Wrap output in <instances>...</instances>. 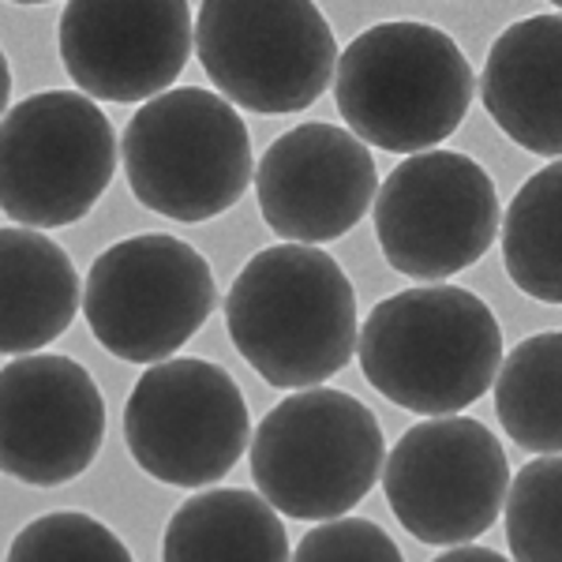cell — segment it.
<instances>
[{
	"label": "cell",
	"instance_id": "ffe728a7",
	"mask_svg": "<svg viewBox=\"0 0 562 562\" xmlns=\"http://www.w3.org/2000/svg\"><path fill=\"white\" fill-rule=\"evenodd\" d=\"M506 540L514 562H562V461L532 458L506 487Z\"/></svg>",
	"mask_w": 562,
	"mask_h": 562
},
{
	"label": "cell",
	"instance_id": "8fae6325",
	"mask_svg": "<svg viewBox=\"0 0 562 562\" xmlns=\"http://www.w3.org/2000/svg\"><path fill=\"white\" fill-rule=\"evenodd\" d=\"M383 487L405 532L431 548H461L498 521L510 487L503 442L473 416L413 424L383 461Z\"/></svg>",
	"mask_w": 562,
	"mask_h": 562
},
{
	"label": "cell",
	"instance_id": "2e32d148",
	"mask_svg": "<svg viewBox=\"0 0 562 562\" xmlns=\"http://www.w3.org/2000/svg\"><path fill=\"white\" fill-rule=\"evenodd\" d=\"M83 301L76 262L45 233L0 229V352L31 357L68 330Z\"/></svg>",
	"mask_w": 562,
	"mask_h": 562
},
{
	"label": "cell",
	"instance_id": "d6986e66",
	"mask_svg": "<svg viewBox=\"0 0 562 562\" xmlns=\"http://www.w3.org/2000/svg\"><path fill=\"white\" fill-rule=\"evenodd\" d=\"M559 211H562V166L551 161L532 173L514 195L503 217V259L506 274L525 296L540 304L562 301V251H559Z\"/></svg>",
	"mask_w": 562,
	"mask_h": 562
},
{
	"label": "cell",
	"instance_id": "7a4b0ae2",
	"mask_svg": "<svg viewBox=\"0 0 562 562\" xmlns=\"http://www.w3.org/2000/svg\"><path fill=\"white\" fill-rule=\"evenodd\" d=\"M503 330L476 293L416 285L379 301L360 326V368L386 402L424 416H454L492 390Z\"/></svg>",
	"mask_w": 562,
	"mask_h": 562
},
{
	"label": "cell",
	"instance_id": "e0dca14e",
	"mask_svg": "<svg viewBox=\"0 0 562 562\" xmlns=\"http://www.w3.org/2000/svg\"><path fill=\"white\" fill-rule=\"evenodd\" d=\"M161 562H289V537L262 495L211 487L169 518Z\"/></svg>",
	"mask_w": 562,
	"mask_h": 562
},
{
	"label": "cell",
	"instance_id": "4fadbf2b",
	"mask_svg": "<svg viewBox=\"0 0 562 562\" xmlns=\"http://www.w3.org/2000/svg\"><path fill=\"white\" fill-rule=\"evenodd\" d=\"M105 439V397L83 364L31 352L0 368V473L60 487L94 465Z\"/></svg>",
	"mask_w": 562,
	"mask_h": 562
},
{
	"label": "cell",
	"instance_id": "44dd1931",
	"mask_svg": "<svg viewBox=\"0 0 562 562\" xmlns=\"http://www.w3.org/2000/svg\"><path fill=\"white\" fill-rule=\"evenodd\" d=\"M8 562H132V551L90 514L57 510L15 532Z\"/></svg>",
	"mask_w": 562,
	"mask_h": 562
},
{
	"label": "cell",
	"instance_id": "cb8c5ba5",
	"mask_svg": "<svg viewBox=\"0 0 562 562\" xmlns=\"http://www.w3.org/2000/svg\"><path fill=\"white\" fill-rule=\"evenodd\" d=\"M8 102H12V68H8V57L0 49V121L8 113Z\"/></svg>",
	"mask_w": 562,
	"mask_h": 562
},
{
	"label": "cell",
	"instance_id": "9c48e42d",
	"mask_svg": "<svg viewBox=\"0 0 562 562\" xmlns=\"http://www.w3.org/2000/svg\"><path fill=\"white\" fill-rule=\"evenodd\" d=\"M124 442L135 465L161 484H217L251 442L237 379L192 357L150 364L124 405Z\"/></svg>",
	"mask_w": 562,
	"mask_h": 562
},
{
	"label": "cell",
	"instance_id": "6da1fadb",
	"mask_svg": "<svg viewBox=\"0 0 562 562\" xmlns=\"http://www.w3.org/2000/svg\"><path fill=\"white\" fill-rule=\"evenodd\" d=\"M225 326L262 383L312 390L357 352V293L326 251L278 244L251 256L233 278Z\"/></svg>",
	"mask_w": 562,
	"mask_h": 562
},
{
	"label": "cell",
	"instance_id": "277c9868",
	"mask_svg": "<svg viewBox=\"0 0 562 562\" xmlns=\"http://www.w3.org/2000/svg\"><path fill=\"white\" fill-rule=\"evenodd\" d=\"M259 495L296 521L346 518L379 484L386 439L375 413L346 390H296L248 442Z\"/></svg>",
	"mask_w": 562,
	"mask_h": 562
},
{
	"label": "cell",
	"instance_id": "603a6c76",
	"mask_svg": "<svg viewBox=\"0 0 562 562\" xmlns=\"http://www.w3.org/2000/svg\"><path fill=\"white\" fill-rule=\"evenodd\" d=\"M431 562H510V559L498 555V551H492V548H473V543H461V548H450L447 555H439Z\"/></svg>",
	"mask_w": 562,
	"mask_h": 562
},
{
	"label": "cell",
	"instance_id": "3957f363",
	"mask_svg": "<svg viewBox=\"0 0 562 562\" xmlns=\"http://www.w3.org/2000/svg\"><path fill=\"white\" fill-rule=\"evenodd\" d=\"M476 94L473 65L447 31L394 20L357 34L334 65V98L349 132L390 154L450 139Z\"/></svg>",
	"mask_w": 562,
	"mask_h": 562
},
{
	"label": "cell",
	"instance_id": "5b68a950",
	"mask_svg": "<svg viewBox=\"0 0 562 562\" xmlns=\"http://www.w3.org/2000/svg\"><path fill=\"white\" fill-rule=\"evenodd\" d=\"M121 154L132 195L188 225L233 211L256 177L240 113L203 87L150 98L132 116Z\"/></svg>",
	"mask_w": 562,
	"mask_h": 562
},
{
	"label": "cell",
	"instance_id": "30bf717a",
	"mask_svg": "<svg viewBox=\"0 0 562 562\" xmlns=\"http://www.w3.org/2000/svg\"><path fill=\"white\" fill-rule=\"evenodd\" d=\"M390 267L416 281H447L492 251L498 195L484 166L458 150H424L394 169L371 203Z\"/></svg>",
	"mask_w": 562,
	"mask_h": 562
},
{
	"label": "cell",
	"instance_id": "52a82bcc",
	"mask_svg": "<svg viewBox=\"0 0 562 562\" xmlns=\"http://www.w3.org/2000/svg\"><path fill=\"white\" fill-rule=\"evenodd\" d=\"M113 173V124L79 90H42L0 121V211L23 229L83 222Z\"/></svg>",
	"mask_w": 562,
	"mask_h": 562
},
{
	"label": "cell",
	"instance_id": "7402d4cb",
	"mask_svg": "<svg viewBox=\"0 0 562 562\" xmlns=\"http://www.w3.org/2000/svg\"><path fill=\"white\" fill-rule=\"evenodd\" d=\"M289 562H405V559L402 548H397L383 525L368 518H334L307 532Z\"/></svg>",
	"mask_w": 562,
	"mask_h": 562
},
{
	"label": "cell",
	"instance_id": "ac0fdd59",
	"mask_svg": "<svg viewBox=\"0 0 562 562\" xmlns=\"http://www.w3.org/2000/svg\"><path fill=\"white\" fill-rule=\"evenodd\" d=\"M562 334H532L510 357L498 364L495 375V413L498 424L521 450L537 458L562 450Z\"/></svg>",
	"mask_w": 562,
	"mask_h": 562
},
{
	"label": "cell",
	"instance_id": "5bb4252c",
	"mask_svg": "<svg viewBox=\"0 0 562 562\" xmlns=\"http://www.w3.org/2000/svg\"><path fill=\"white\" fill-rule=\"evenodd\" d=\"M262 222L289 244L346 237L379 192L375 158L346 128L312 121L278 135L256 166Z\"/></svg>",
	"mask_w": 562,
	"mask_h": 562
},
{
	"label": "cell",
	"instance_id": "8992f818",
	"mask_svg": "<svg viewBox=\"0 0 562 562\" xmlns=\"http://www.w3.org/2000/svg\"><path fill=\"white\" fill-rule=\"evenodd\" d=\"M195 53L225 102L259 116L315 105L338 65L330 23L307 0H206Z\"/></svg>",
	"mask_w": 562,
	"mask_h": 562
},
{
	"label": "cell",
	"instance_id": "ba28073f",
	"mask_svg": "<svg viewBox=\"0 0 562 562\" xmlns=\"http://www.w3.org/2000/svg\"><path fill=\"white\" fill-rule=\"evenodd\" d=\"M217 307L214 270L188 240L147 233L105 248L83 289L98 346L128 364H161L203 330Z\"/></svg>",
	"mask_w": 562,
	"mask_h": 562
},
{
	"label": "cell",
	"instance_id": "7c38bea8",
	"mask_svg": "<svg viewBox=\"0 0 562 562\" xmlns=\"http://www.w3.org/2000/svg\"><path fill=\"white\" fill-rule=\"evenodd\" d=\"M57 38L79 94L147 105L192 60L195 20L184 0H71Z\"/></svg>",
	"mask_w": 562,
	"mask_h": 562
},
{
	"label": "cell",
	"instance_id": "9a60e30c",
	"mask_svg": "<svg viewBox=\"0 0 562 562\" xmlns=\"http://www.w3.org/2000/svg\"><path fill=\"white\" fill-rule=\"evenodd\" d=\"M480 98L492 121L518 147L540 158L562 150V20L529 15L506 26L487 53Z\"/></svg>",
	"mask_w": 562,
	"mask_h": 562
}]
</instances>
